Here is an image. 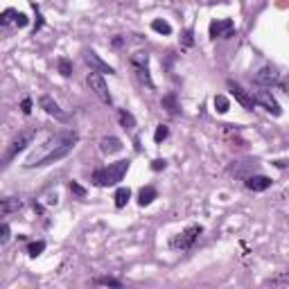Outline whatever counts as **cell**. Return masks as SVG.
I'll list each match as a JSON object with an SVG mask.
<instances>
[{"label": "cell", "mask_w": 289, "mask_h": 289, "mask_svg": "<svg viewBox=\"0 0 289 289\" xmlns=\"http://www.w3.org/2000/svg\"><path fill=\"white\" fill-rule=\"evenodd\" d=\"M212 104H215V111L219 113V115L228 113V108H230V102H228V97H226V95H215Z\"/></svg>", "instance_id": "cell-22"}, {"label": "cell", "mask_w": 289, "mask_h": 289, "mask_svg": "<svg viewBox=\"0 0 289 289\" xmlns=\"http://www.w3.org/2000/svg\"><path fill=\"white\" fill-rule=\"evenodd\" d=\"M23 208V199L18 197H7V199H0V217L9 215V212H16Z\"/></svg>", "instance_id": "cell-18"}, {"label": "cell", "mask_w": 289, "mask_h": 289, "mask_svg": "<svg viewBox=\"0 0 289 289\" xmlns=\"http://www.w3.org/2000/svg\"><path fill=\"white\" fill-rule=\"evenodd\" d=\"M9 25H14V27L21 30V27L30 25V18H27V14L18 12V9L7 7L5 12H0V27H9Z\"/></svg>", "instance_id": "cell-13"}, {"label": "cell", "mask_w": 289, "mask_h": 289, "mask_svg": "<svg viewBox=\"0 0 289 289\" xmlns=\"http://www.w3.org/2000/svg\"><path fill=\"white\" fill-rule=\"evenodd\" d=\"M167 135H170V126H167V124H158L156 131H154V142H156V144L165 142Z\"/></svg>", "instance_id": "cell-27"}, {"label": "cell", "mask_w": 289, "mask_h": 289, "mask_svg": "<svg viewBox=\"0 0 289 289\" xmlns=\"http://www.w3.org/2000/svg\"><path fill=\"white\" fill-rule=\"evenodd\" d=\"M39 106L43 108L50 117H54L57 122H68V120H70V115H68V113L59 106V102L52 97V95H41V97H39Z\"/></svg>", "instance_id": "cell-11"}, {"label": "cell", "mask_w": 289, "mask_h": 289, "mask_svg": "<svg viewBox=\"0 0 289 289\" xmlns=\"http://www.w3.org/2000/svg\"><path fill=\"white\" fill-rule=\"evenodd\" d=\"M208 36L215 39H233L235 36V21L233 18H212L208 25Z\"/></svg>", "instance_id": "cell-8"}, {"label": "cell", "mask_w": 289, "mask_h": 289, "mask_svg": "<svg viewBox=\"0 0 289 289\" xmlns=\"http://www.w3.org/2000/svg\"><path fill=\"white\" fill-rule=\"evenodd\" d=\"M68 188H70V192L75 194V197H79V199H86V194H88L84 185H79L77 181H70V183H68Z\"/></svg>", "instance_id": "cell-30"}, {"label": "cell", "mask_w": 289, "mask_h": 289, "mask_svg": "<svg viewBox=\"0 0 289 289\" xmlns=\"http://www.w3.org/2000/svg\"><path fill=\"white\" fill-rule=\"evenodd\" d=\"M226 86H228L230 95H233V97H235V102H237L239 106L244 108V111H253V108L257 106V104H255V99H253V93H248V90H244L242 86H239L235 79H228V81H226Z\"/></svg>", "instance_id": "cell-10"}, {"label": "cell", "mask_w": 289, "mask_h": 289, "mask_svg": "<svg viewBox=\"0 0 289 289\" xmlns=\"http://www.w3.org/2000/svg\"><path fill=\"white\" fill-rule=\"evenodd\" d=\"M165 167H167L165 158H154V161H152V172H163Z\"/></svg>", "instance_id": "cell-31"}, {"label": "cell", "mask_w": 289, "mask_h": 289, "mask_svg": "<svg viewBox=\"0 0 289 289\" xmlns=\"http://www.w3.org/2000/svg\"><path fill=\"white\" fill-rule=\"evenodd\" d=\"M45 251V239H36V242L27 244V255L30 257H39Z\"/></svg>", "instance_id": "cell-24"}, {"label": "cell", "mask_w": 289, "mask_h": 289, "mask_svg": "<svg viewBox=\"0 0 289 289\" xmlns=\"http://www.w3.org/2000/svg\"><path fill=\"white\" fill-rule=\"evenodd\" d=\"M122 43H124V39H122V36H115V39H113V48H120Z\"/></svg>", "instance_id": "cell-33"}, {"label": "cell", "mask_w": 289, "mask_h": 289, "mask_svg": "<svg viewBox=\"0 0 289 289\" xmlns=\"http://www.w3.org/2000/svg\"><path fill=\"white\" fill-rule=\"evenodd\" d=\"M21 111H23V115H30V113H32V99L30 97H25L21 102Z\"/></svg>", "instance_id": "cell-32"}, {"label": "cell", "mask_w": 289, "mask_h": 289, "mask_svg": "<svg viewBox=\"0 0 289 289\" xmlns=\"http://www.w3.org/2000/svg\"><path fill=\"white\" fill-rule=\"evenodd\" d=\"M163 108H167V113H172V115H179V104H176V95L170 93L163 97Z\"/></svg>", "instance_id": "cell-23"}, {"label": "cell", "mask_w": 289, "mask_h": 289, "mask_svg": "<svg viewBox=\"0 0 289 289\" xmlns=\"http://www.w3.org/2000/svg\"><path fill=\"white\" fill-rule=\"evenodd\" d=\"M253 84L262 86V88H273V86H278V88L284 90L282 75H280V70L273 66V63H266V66H262L260 70L253 75Z\"/></svg>", "instance_id": "cell-6"}, {"label": "cell", "mask_w": 289, "mask_h": 289, "mask_svg": "<svg viewBox=\"0 0 289 289\" xmlns=\"http://www.w3.org/2000/svg\"><path fill=\"white\" fill-rule=\"evenodd\" d=\"M273 165L280 167V170H284V167H287V161H282V158H280V161H273Z\"/></svg>", "instance_id": "cell-34"}, {"label": "cell", "mask_w": 289, "mask_h": 289, "mask_svg": "<svg viewBox=\"0 0 289 289\" xmlns=\"http://www.w3.org/2000/svg\"><path fill=\"white\" fill-rule=\"evenodd\" d=\"M192 45H194V30L185 27L183 34H181V48H192Z\"/></svg>", "instance_id": "cell-28"}, {"label": "cell", "mask_w": 289, "mask_h": 289, "mask_svg": "<svg viewBox=\"0 0 289 289\" xmlns=\"http://www.w3.org/2000/svg\"><path fill=\"white\" fill-rule=\"evenodd\" d=\"M113 199H115V208H117V210H122V208L129 203V199H131V190L124 188V185H120V188L115 190V194H113Z\"/></svg>", "instance_id": "cell-19"}, {"label": "cell", "mask_w": 289, "mask_h": 289, "mask_svg": "<svg viewBox=\"0 0 289 289\" xmlns=\"http://www.w3.org/2000/svg\"><path fill=\"white\" fill-rule=\"evenodd\" d=\"M86 84H88V88L93 90V95L99 99V102L106 104V106H113V95L108 93V86H106V81H104L102 72L90 70L88 75H86Z\"/></svg>", "instance_id": "cell-7"}, {"label": "cell", "mask_w": 289, "mask_h": 289, "mask_svg": "<svg viewBox=\"0 0 289 289\" xmlns=\"http://www.w3.org/2000/svg\"><path fill=\"white\" fill-rule=\"evenodd\" d=\"M93 282L95 284H102V287H117V289L122 287V280L111 278V275H99V278H95Z\"/></svg>", "instance_id": "cell-26"}, {"label": "cell", "mask_w": 289, "mask_h": 289, "mask_svg": "<svg viewBox=\"0 0 289 289\" xmlns=\"http://www.w3.org/2000/svg\"><path fill=\"white\" fill-rule=\"evenodd\" d=\"M152 30L161 36H170L172 34V25L165 21V18H154L152 21Z\"/></svg>", "instance_id": "cell-20"}, {"label": "cell", "mask_w": 289, "mask_h": 289, "mask_svg": "<svg viewBox=\"0 0 289 289\" xmlns=\"http://www.w3.org/2000/svg\"><path fill=\"white\" fill-rule=\"evenodd\" d=\"M34 140V131H23V133H18L16 138L9 142V147L5 149V154L0 156V172L5 170V167H9L14 161H16L18 154H23L27 149V144Z\"/></svg>", "instance_id": "cell-4"}, {"label": "cell", "mask_w": 289, "mask_h": 289, "mask_svg": "<svg viewBox=\"0 0 289 289\" xmlns=\"http://www.w3.org/2000/svg\"><path fill=\"white\" fill-rule=\"evenodd\" d=\"M32 9H34V14H36V21H34V27H32V34L36 36V32H41L43 30V25H45V21H43V14H41V7L32 0Z\"/></svg>", "instance_id": "cell-25"}, {"label": "cell", "mask_w": 289, "mask_h": 289, "mask_svg": "<svg viewBox=\"0 0 289 289\" xmlns=\"http://www.w3.org/2000/svg\"><path fill=\"white\" fill-rule=\"evenodd\" d=\"M117 122H120V126L124 131H133L135 126H138V122H135V115L129 111V108H117Z\"/></svg>", "instance_id": "cell-17"}, {"label": "cell", "mask_w": 289, "mask_h": 289, "mask_svg": "<svg viewBox=\"0 0 289 289\" xmlns=\"http://www.w3.org/2000/svg\"><path fill=\"white\" fill-rule=\"evenodd\" d=\"M129 68H131V72H133V77L138 79L140 86H144V88H149V90L156 88V84H154V79H152V70H149V52L147 50H138V52L131 54Z\"/></svg>", "instance_id": "cell-3"}, {"label": "cell", "mask_w": 289, "mask_h": 289, "mask_svg": "<svg viewBox=\"0 0 289 289\" xmlns=\"http://www.w3.org/2000/svg\"><path fill=\"white\" fill-rule=\"evenodd\" d=\"M244 185H246V190H251V192H264V190H269L271 185H273V179L266 174H246L244 176Z\"/></svg>", "instance_id": "cell-14"}, {"label": "cell", "mask_w": 289, "mask_h": 289, "mask_svg": "<svg viewBox=\"0 0 289 289\" xmlns=\"http://www.w3.org/2000/svg\"><path fill=\"white\" fill-rule=\"evenodd\" d=\"M201 233H203L201 224H190L185 230H181L179 235H174V237L170 239V248H174V251H190V248L197 244Z\"/></svg>", "instance_id": "cell-5"}, {"label": "cell", "mask_w": 289, "mask_h": 289, "mask_svg": "<svg viewBox=\"0 0 289 289\" xmlns=\"http://www.w3.org/2000/svg\"><path fill=\"white\" fill-rule=\"evenodd\" d=\"M9 239H12V226L7 221H0V246H5Z\"/></svg>", "instance_id": "cell-29"}, {"label": "cell", "mask_w": 289, "mask_h": 289, "mask_svg": "<svg viewBox=\"0 0 289 289\" xmlns=\"http://www.w3.org/2000/svg\"><path fill=\"white\" fill-rule=\"evenodd\" d=\"M84 61H86V66H88L90 70H95V72H102V75H115V68L108 66V63L90 48L84 50Z\"/></svg>", "instance_id": "cell-12"}, {"label": "cell", "mask_w": 289, "mask_h": 289, "mask_svg": "<svg viewBox=\"0 0 289 289\" xmlns=\"http://www.w3.org/2000/svg\"><path fill=\"white\" fill-rule=\"evenodd\" d=\"M79 142V133L75 129L57 131L54 135H50L45 142H41L30 156L25 158V170H36V167H48L54 163L63 161L72 154V149Z\"/></svg>", "instance_id": "cell-1"}, {"label": "cell", "mask_w": 289, "mask_h": 289, "mask_svg": "<svg viewBox=\"0 0 289 289\" xmlns=\"http://www.w3.org/2000/svg\"><path fill=\"white\" fill-rule=\"evenodd\" d=\"M156 199H158V190L154 188V185H142V188L138 190V206L140 208L152 206Z\"/></svg>", "instance_id": "cell-16"}, {"label": "cell", "mask_w": 289, "mask_h": 289, "mask_svg": "<svg viewBox=\"0 0 289 289\" xmlns=\"http://www.w3.org/2000/svg\"><path fill=\"white\" fill-rule=\"evenodd\" d=\"M57 70H59V75L61 77H72V61L68 57H59L57 59Z\"/></svg>", "instance_id": "cell-21"}, {"label": "cell", "mask_w": 289, "mask_h": 289, "mask_svg": "<svg viewBox=\"0 0 289 289\" xmlns=\"http://www.w3.org/2000/svg\"><path fill=\"white\" fill-rule=\"evenodd\" d=\"M253 99H255V104H260L262 108H266V111H269L273 117L282 115V106H280L278 99L271 95L269 88H262V86H257V90L253 93Z\"/></svg>", "instance_id": "cell-9"}, {"label": "cell", "mask_w": 289, "mask_h": 289, "mask_svg": "<svg viewBox=\"0 0 289 289\" xmlns=\"http://www.w3.org/2000/svg\"><path fill=\"white\" fill-rule=\"evenodd\" d=\"M129 167H131L129 158H120V161H115V163H108V165H104V167H97L90 179H93V183L97 185V188L120 185V181L124 179V174L129 172Z\"/></svg>", "instance_id": "cell-2"}, {"label": "cell", "mask_w": 289, "mask_h": 289, "mask_svg": "<svg viewBox=\"0 0 289 289\" xmlns=\"http://www.w3.org/2000/svg\"><path fill=\"white\" fill-rule=\"evenodd\" d=\"M124 149V144H122V140L117 138V135H104L102 140H99V152L104 154V156H113V154L122 152Z\"/></svg>", "instance_id": "cell-15"}]
</instances>
